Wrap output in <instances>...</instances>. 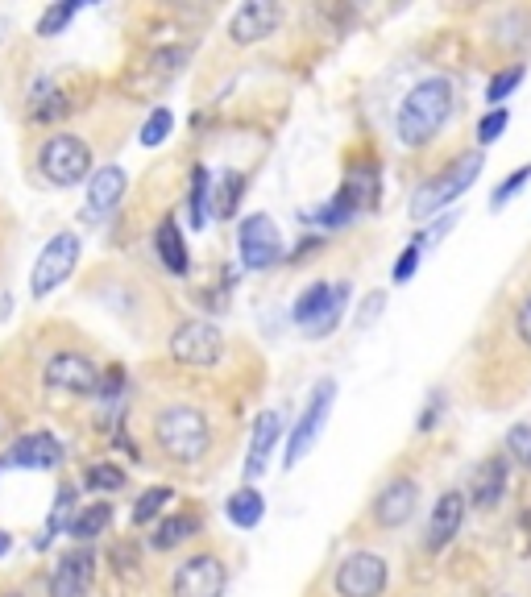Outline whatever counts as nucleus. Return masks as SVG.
<instances>
[{"label":"nucleus","mask_w":531,"mask_h":597,"mask_svg":"<svg viewBox=\"0 0 531 597\" xmlns=\"http://www.w3.org/2000/svg\"><path fill=\"white\" fill-rule=\"evenodd\" d=\"M71 515H75V486H71V481H63V486H59V498H54L50 519H46V535L38 539V548H46L50 539L63 531V523H71Z\"/></svg>","instance_id":"nucleus-30"},{"label":"nucleus","mask_w":531,"mask_h":597,"mask_svg":"<svg viewBox=\"0 0 531 597\" xmlns=\"http://www.w3.org/2000/svg\"><path fill=\"white\" fill-rule=\"evenodd\" d=\"M38 170L50 187H75L92 175V146L79 133H50L38 146Z\"/></svg>","instance_id":"nucleus-3"},{"label":"nucleus","mask_w":531,"mask_h":597,"mask_svg":"<svg viewBox=\"0 0 531 597\" xmlns=\"http://www.w3.org/2000/svg\"><path fill=\"white\" fill-rule=\"evenodd\" d=\"M13 548V539H9V531H0V556H5Z\"/></svg>","instance_id":"nucleus-44"},{"label":"nucleus","mask_w":531,"mask_h":597,"mask_svg":"<svg viewBox=\"0 0 531 597\" xmlns=\"http://www.w3.org/2000/svg\"><path fill=\"white\" fill-rule=\"evenodd\" d=\"M63 457H67V448L50 432H25L9 448V465H17V469H59Z\"/></svg>","instance_id":"nucleus-17"},{"label":"nucleus","mask_w":531,"mask_h":597,"mask_svg":"<svg viewBox=\"0 0 531 597\" xmlns=\"http://www.w3.org/2000/svg\"><path fill=\"white\" fill-rule=\"evenodd\" d=\"M129 187V175H125V166H100L92 170V179H88V199H83V212L79 220L83 224H100L104 216H113L117 204H121V195Z\"/></svg>","instance_id":"nucleus-14"},{"label":"nucleus","mask_w":531,"mask_h":597,"mask_svg":"<svg viewBox=\"0 0 531 597\" xmlns=\"http://www.w3.org/2000/svg\"><path fill=\"white\" fill-rule=\"evenodd\" d=\"M171 357L187 369H216L225 357V336L208 320H183L171 332Z\"/></svg>","instance_id":"nucleus-8"},{"label":"nucleus","mask_w":531,"mask_h":597,"mask_svg":"<svg viewBox=\"0 0 531 597\" xmlns=\"http://www.w3.org/2000/svg\"><path fill=\"white\" fill-rule=\"evenodd\" d=\"M283 440V415L278 411H258L254 428H249V457H245V481H254L266 473V461L274 444Z\"/></svg>","instance_id":"nucleus-19"},{"label":"nucleus","mask_w":531,"mask_h":597,"mask_svg":"<svg viewBox=\"0 0 531 597\" xmlns=\"http://www.w3.org/2000/svg\"><path fill=\"white\" fill-rule=\"evenodd\" d=\"M390 585V564L378 552H349L337 573H332V589L337 597H382Z\"/></svg>","instance_id":"nucleus-9"},{"label":"nucleus","mask_w":531,"mask_h":597,"mask_svg":"<svg viewBox=\"0 0 531 597\" xmlns=\"http://www.w3.org/2000/svg\"><path fill=\"white\" fill-rule=\"evenodd\" d=\"M83 490L117 494V490H125V469L113 465V461H96V465H88V473H83Z\"/></svg>","instance_id":"nucleus-28"},{"label":"nucleus","mask_w":531,"mask_h":597,"mask_svg":"<svg viewBox=\"0 0 531 597\" xmlns=\"http://www.w3.org/2000/svg\"><path fill=\"white\" fill-rule=\"evenodd\" d=\"M341 195L349 199L357 212H366V208L378 204V195H382V175H378L374 166H353L349 179H345V187H341Z\"/></svg>","instance_id":"nucleus-22"},{"label":"nucleus","mask_w":531,"mask_h":597,"mask_svg":"<svg viewBox=\"0 0 531 597\" xmlns=\"http://www.w3.org/2000/svg\"><path fill=\"white\" fill-rule=\"evenodd\" d=\"M9 597H21V593H9Z\"/></svg>","instance_id":"nucleus-45"},{"label":"nucleus","mask_w":531,"mask_h":597,"mask_svg":"<svg viewBox=\"0 0 531 597\" xmlns=\"http://www.w3.org/2000/svg\"><path fill=\"white\" fill-rule=\"evenodd\" d=\"M79 13V0H67V5H54V9H46L42 17H38V38H54V34H63L67 25H71V17Z\"/></svg>","instance_id":"nucleus-33"},{"label":"nucleus","mask_w":531,"mask_h":597,"mask_svg":"<svg viewBox=\"0 0 531 597\" xmlns=\"http://www.w3.org/2000/svg\"><path fill=\"white\" fill-rule=\"evenodd\" d=\"M42 382L50 390H63V394H96L100 386V365L83 353H54L42 365Z\"/></svg>","instance_id":"nucleus-12"},{"label":"nucleus","mask_w":531,"mask_h":597,"mask_svg":"<svg viewBox=\"0 0 531 597\" xmlns=\"http://www.w3.org/2000/svg\"><path fill=\"white\" fill-rule=\"evenodd\" d=\"M507 477H511L507 457H490V461H482L478 473H473V506L494 510L502 498H507Z\"/></svg>","instance_id":"nucleus-21"},{"label":"nucleus","mask_w":531,"mask_h":597,"mask_svg":"<svg viewBox=\"0 0 531 597\" xmlns=\"http://www.w3.org/2000/svg\"><path fill=\"white\" fill-rule=\"evenodd\" d=\"M507 125H511V112H507V108H490L486 117L478 121V146H494Z\"/></svg>","instance_id":"nucleus-36"},{"label":"nucleus","mask_w":531,"mask_h":597,"mask_svg":"<svg viewBox=\"0 0 531 597\" xmlns=\"http://www.w3.org/2000/svg\"><path fill=\"white\" fill-rule=\"evenodd\" d=\"M527 79V67L523 63H515V67H502L490 83H486V104L490 108H502V104H507L515 92H519V83Z\"/></svg>","instance_id":"nucleus-29"},{"label":"nucleus","mask_w":531,"mask_h":597,"mask_svg":"<svg viewBox=\"0 0 531 597\" xmlns=\"http://www.w3.org/2000/svg\"><path fill=\"white\" fill-rule=\"evenodd\" d=\"M171 129H175V112H171V108H154L150 121L142 125V146H146V150H150V146H162V141L171 137Z\"/></svg>","instance_id":"nucleus-35"},{"label":"nucleus","mask_w":531,"mask_h":597,"mask_svg":"<svg viewBox=\"0 0 531 597\" xmlns=\"http://www.w3.org/2000/svg\"><path fill=\"white\" fill-rule=\"evenodd\" d=\"M154 440H158V448L175 465H195L212 448V423L204 419V411H195L187 403H175V407H162L158 411Z\"/></svg>","instance_id":"nucleus-2"},{"label":"nucleus","mask_w":531,"mask_h":597,"mask_svg":"<svg viewBox=\"0 0 531 597\" xmlns=\"http://www.w3.org/2000/svg\"><path fill=\"white\" fill-rule=\"evenodd\" d=\"M332 398H337V382H332V378H320L316 390H312V398H307L303 415H299V423H295L291 436H287L283 469H295V465L307 457V452L316 448V440H320V432H324V423H328V415H332Z\"/></svg>","instance_id":"nucleus-7"},{"label":"nucleus","mask_w":531,"mask_h":597,"mask_svg":"<svg viewBox=\"0 0 531 597\" xmlns=\"http://www.w3.org/2000/svg\"><path fill=\"white\" fill-rule=\"evenodd\" d=\"M482 154L478 150H469V154H461L449 170H440V175L432 179V183H424L415 191V199H411V216L415 220H428V216H436L440 208H449L453 199H461L469 187H473V179L482 175Z\"/></svg>","instance_id":"nucleus-4"},{"label":"nucleus","mask_w":531,"mask_h":597,"mask_svg":"<svg viewBox=\"0 0 531 597\" xmlns=\"http://www.w3.org/2000/svg\"><path fill=\"white\" fill-rule=\"evenodd\" d=\"M453 104H457V92L453 83L444 75H428L419 79L415 88L403 96L399 112H395V129H399V141L403 146H432L440 137V129L449 125L453 117Z\"/></svg>","instance_id":"nucleus-1"},{"label":"nucleus","mask_w":531,"mask_h":597,"mask_svg":"<svg viewBox=\"0 0 531 597\" xmlns=\"http://www.w3.org/2000/svg\"><path fill=\"white\" fill-rule=\"evenodd\" d=\"M419 258H424V249H419L415 241L399 253V262H395V274H390V278H395V282H411V274L419 270Z\"/></svg>","instance_id":"nucleus-39"},{"label":"nucleus","mask_w":531,"mask_h":597,"mask_svg":"<svg viewBox=\"0 0 531 597\" xmlns=\"http://www.w3.org/2000/svg\"><path fill=\"white\" fill-rule=\"evenodd\" d=\"M515 332H519V340L531 349V291L523 295V303H519V316H515Z\"/></svg>","instance_id":"nucleus-42"},{"label":"nucleus","mask_w":531,"mask_h":597,"mask_svg":"<svg viewBox=\"0 0 531 597\" xmlns=\"http://www.w3.org/2000/svg\"><path fill=\"white\" fill-rule=\"evenodd\" d=\"M195 531H200V519H195V515H171V519L154 523V531H150V548H154V552H171V548L183 544V539H191Z\"/></svg>","instance_id":"nucleus-25"},{"label":"nucleus","mask_w":531,"mask_h":597,"mask_svg":"<svg viewBox=\"0 0 531 597\" xmlns=\"http://www.w3.org/2000/svg\"><path fill=\"white\" fill-rule=\"evenodd\" d=\"M225 515H229V523H233V527L254 531V527L266 519V498H262L254 486H241V490L225 502Z\"/></svg>","instance_id":"nucleus-23"},{"label":"nucleus","mask_w":531,"mask_h":597,"mask_svg":"<svg viewBox=\"0 0 531 597\" xmlns=\"http://www.w3.org/2000/svg\"><path fill=\"white\" fill-rule=\"evenodd\" d=\"M79 253H83V237L79 233H54L46 241V249L38 253L34 270H30V295L34 299H50L75 274Z\"/></svg>","instance_id":"nucleus-6"},{"label":"nucleus","mask_w":531,"mask_h":597,"mask_svg":"<svg viewBox=\"0 0 531 597\" xmlns=\"http://www.w3.org/2000/svg\"><path fill=\"white\" fill-rule=\"evenodd\" d=\"M121 386H125V369H121V365H113L108 374H100L96 398H104V403H108V398H117V394H121Z\"/></svg>","instance_id":"nucleus-40"},{"label":"nucleus","mask_w":531,"mask_h":597,"mask_svg":"<svg viewBox=\"0 0 531 597\" xmlns=\"http://www.w3.org/2000/svg\"><path fill=\"white\" fill-rule=\"evenodd\" d=\"M183 63H187V50H179V46H166V50H154V54H150V71H162L166 79H171Z\"/></svg>","instance_id":"nucleus-38"},{"label":"nucleus","mask_w":531,"mask_h":597,"mask_svg":"<svg viewBox=\"0 0 531 597\" xmlns=\"http://www.w3.org/2000/svg\"><path fill=\"white\" fill-rule=\"evenodd\" d=\"M175 498V490L171 486H154V490H146L142 498L133 502V527H150L158 515H162V506Z\"/></svg>","instance_id":"nucleus-31"},{"label":"nucleus","mask_w":531,"mask_h":597,"mask_svg":"<svg viewBox=\"0 0 531 597\" xmlns=\"http://www.w3.org/2000/svg\"><path fill=\"white\" fill-rule=\"evenodd\" d=\"M345 307H349V282H312L295 299L291 316L307 336H332V328L345 316Z\"/></svg>","instance_id":"nucleus-5"},{"label":"nucleus","mask_w":531,"mask_h":597,"mask_svg":"<svg viewBox=\"0 0 531 597\" xmlns=\"http://www.w3.org/2000/svg\"><path fill=\"white\" fill-rule=\"evenodd\" d=\"M154 253H158V262L166 266V274L183 278V274L191 270V253H187V241H183V229H179L175 216H162V220H158V229H154Z\"/></svg>","instance_id":"nucleus-20"},{"label":"nucleus","mask_w":531,"mask_h":597,"mask_svg":"<svg viewBox=\"0 0 531 597\" xmlns=\"http://www.w3.org/2000/svg\"><path fill=\"white\" fill-rule=\"evenodd\" d=\"M108 523H113V506H108V502H88V506H79L71 515L67 531L79 539V544H88V539L108 531Z\"/></svg>","instance_id":"nucleus-24"},{"label":"nucleus","mask_w":531,"mask_h":597,"mask_svg":"<svg viewBox=\"0 0 531 597\" xmlns=\"http://www.w3.org/2000/svg\"><path fill=\"white\" fill-rule=\"evenodd\" d=\"M415 510H419V481L415 477H390L374 498V523L395 531V527H407L415 519Z\"/></svg>","instance_id":"nucleus-15"},{"label":"nucleus","mask_w":531,"mask_h":597,"mask_svg":"<svg viewBox=\"0 0 531 597\" xmlns=\"http://www.w3.org/2000/svg\"><path fill=\"white\" fill-rule=\"evenodd\" d=\"M527 183H531V162H527V166H519L515 175H507V179H502V183L494 187V195H490V208H494V212H502V208H507L511 199H515V195L527 187Z\"/></svg>","instance_id":"nucleus-34"},{"label":"nucleus","mask_w":531,"mask_h":597,"mask_svg":"<svg viewBox=\"0 0 531 597\" xmlns=\"http://www.w3.org/2000/svg\"><path fill=\"white\" fill-rule=\"evenodd\" d=\"M208 195H212V179L204 166L191 170V191H187V212H191V229H204L208 224Z\"/></svg>","instance_id":"nucleus-27"},{"label":"nucleus","mask_w":531,"mask_h":597,"mask_svg":"<svg viewBox=\"0 0 531 597\" xmlns=\"http://www.w3.org/2000/svg\"><path fill=\"white\" fill-rule=\"evenodd\" d=\"M353 216H357V208H353L349 199L337 191V195H332V199H328V204H324V208H320L312 220L320 224V229H345V224H349Z\"/></svg>","instance_id":"nucleus-32"},{"label":"nucleus","mask_w":531,"mask_h":597,"mask_svg":"<svg viewBox=\"0 0 531 597\" xmlns=\"http://www.w3.org/2000/svg\"><path fill=\"white\" fill-rule=\"evenodd\" d=\"M92 573H96V560L88 548L59 556V564H54V573H50V597H88Z\"/></svg>","instance_id":"nucleus-16"},{"label":"nucleus","mask_w":531,"mask_h":597,"mask_svg":"<svg viewBox=\"0 0 531 597\" xmlns=\"http://www.w3.org/2000/svg\"><path fill=\"white\" fill-rule=\"evenodd\" d=\"M465 523V494L449 490V494H440V502L432 506V519H428V535H424V548L428 552H444L457 539Z\"/></svg>","instance_id":"nucleus-18"},{"label":"nucleus","mask_w":531,"mask_h":597,"mask_svg":"<svg viewBox=\"0 0 531 597\" xmlns=\"http://www.w3.org/2000/svg\"><path fill=\"white\" fill-rule=\"evenodd\" d=\"M283 25V5L278 0H245V5L229 17V42L233 46H254L270 38Z\"/></svg>","instance_id":"nucleus-13"},{"label":"nucleus","mask_w":531,"mask_h":597,"mask_svg":"<svg viewBox=\"0 0 531 597\" xmlns=\"http://www.w3.org/2000/svg\"><path fill=\"white\" fill-rule=\"evenodd\" d=\"M241 191H245V175H237V170H229V175L212 187V195H208V212H212L216 220H229V216H237Z\"/></svg>","instance_id":"nucleus-26"},{"label":"nucleus","mask_w":531,"mask_h":597,"mask_svg":"<svg viewBox=\"0 0 531 597\" xmlns=\"http://www.w3.org/2000/svg\"><path fill=\"white\" fill-rule=\"evenodd\" d=\"M507 452L515 457V465L531 469V423H515L507 432Z\"/></svg>","instance_id":"nucleus-37"},{"label":"nucleus","mask_w":531,"mask_h":597,"mask_svg":"<svg viewBox=\"0 0 531 597\" xmlns=\"http://www.w3.org/2000/svg\"><path fill=\"white\" fill-rule=\"evenodd\" d=\"M121 564V573L125 577H137V548L133 544H117L113 548V568Z\"/></svg>","instance_id":"nucleus-41"},{"label":"nucleus","mask_w":531,"mask_h":597,"mask_svg":"<svg viewBox=\"0 0 531 597\" xmlns=\"http://www.w3.org/2000/svg\"><path fill=\"white\" fill-rule=\"evenodd\" d=\"M225 585H229L225 560L212 552H195L175 568L171 597H225Z\"/></svg>","instance_id":"nucleus-10"},{"label":"nucleus","mask_w":531,"mask_h":597,"mask_svg":"<svg viewBox=\"0 0 531 597\" xmlns=\"http://www.w3.org/2000/svg\"><path fill=\"white\" fill-rule=\"evenodd\" d=\"M237 253H241V266L245 270H270L278 258H283V237H278L274 220L266 212H254L249 220H241Z\"/></svg>","instance_id":"nucleus-11"},{"label":"nucleus","mask_w":531,"mask_h":597,"mask_svg":"<svg viewBox=\"0 0 531 597\" xmlns=\"http://www.w3.org/2000/svg\"><path fill=\"white\" fill-rule=\"evenodd\" d=\"M440 407H444V398H440V394H432V403H428V411H424V415H419L415 428H419V432H432V428H436V419H440Z\"/></svg>","instance_id":"nucleus-43"}]
</instances>
